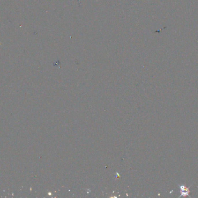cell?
Wrapping results in <instances>:
<instances>
[{
	"label": "cell",
	"instance_id": "1",
	"mask_svg": "<svg viewBox=\"0 0 198 198\" xmlns=\"http://www.w3.org/2000/svg\"><path fill=\"white\" fill-rule=\"evenodd\" d=\"M179 189H180V195L179 197H185V196H190L189 193H190V190H189V187H186L185 185L184 184H177Z\"/></svg>",
	"mask_w": 198,
	"mask_h": 198
}]
</instances>
